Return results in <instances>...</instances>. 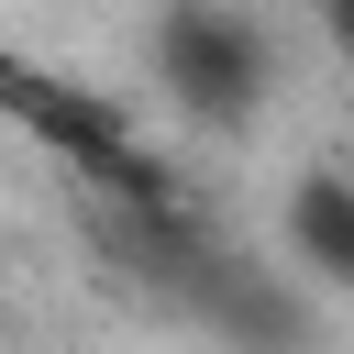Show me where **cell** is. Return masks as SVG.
Returning <instances> with one entry per match:
<instances>
[{
    "mask_svg": "<svg viewBox=\"0 0 354 354\" xmlns=\"http://www.w3.org/2000/svg\"><path fill=\"white\" fill-rule=\"evenodd\" d=\"M277 232H288V266H310L321 288H354V177L343 166H299Z\"/></svg>",
    "mask_w": 354,
    "mask_h": 354,
    "instance_id": "cell-2",
    "label": "cell"
},
{
    "mask_svg": "<svg viewBox=\"0 0 354 354\" xmlns=\"http://www.w3.org/2000/svg\"><path fill=\"white\" fill-rule=\"evenodd\" d=\"M155 77L188 122H243L277 77V33L254 11H166L155 22Z\"/></svg>",
    "mask_w": 354,
    "mask_h": 354,
    "instance_id": "cell-1",
    "label": "cell"
},
{
    "mask_svg": "<svg viewBox=\"0 0 354 354\" xmlns=\"http://www.w3.org/2000/svg\"><path fill=\"white\" fill-rule=\"evenodd\" d=\"M332 44H343V55H354V0H343V11H332Z\"/></svg>",
    "mask_w": 354,
    "mask_h": 354,
    "instance_id": "cell-3",
    "label": "cell"
}]
</instances>
